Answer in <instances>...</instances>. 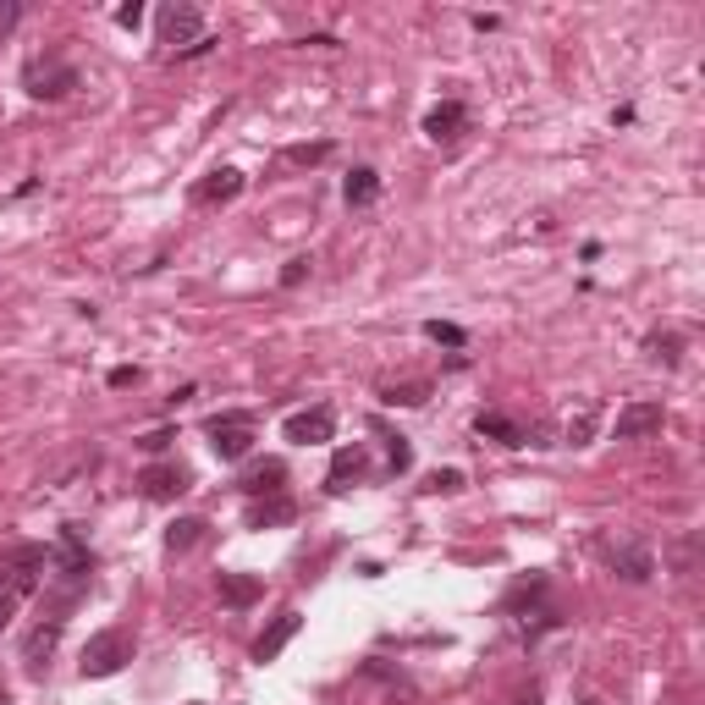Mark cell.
Here are the masks:
<instances>
[{
    "instance_id": "1",
    "label": "cell",
    "mask_w": 705,
    "mask_h": 705,
    "mask_svg": "<svg viewBox=\"0 0 705 705\" xmlns=\"http://www.w3.org/2000/svg\"><path fill=\"white\" fill-rule=\"evenodd\" d=\"M50 551L44 546H17L6 562H0V628L12 623V612H17V601H28L50 574Z\"/></svg>"
},
{
    "instance_id": "2",
    "label": "cell",
    "mask_w": 705,
    "mask_h": 705,
    "mask_svg": "<svg viewBox=\"0 0 705 705\" xmlns=\"http://www.w3.org/2000/svg\"><path fill=\"white\" fill-rule=\"evenodd\" d=\"M132 651H138L132 628H100L94 640L83 645V678H116L132 662Z\"/></svg>"
},
{
    "instance_id": "3",
    "label": "cell",
    "mask_w": 705,
    "mask_h": 705,
    "mask_svg": "<svg viewBox=\"0 0 705 705\" xmlns=\"http://www.w3.org/2000/svg\"><path fill=\"white\" fill-rule=\"evenodd\" d=\"M209 447H216V458H227V463L248 458V447H254V419H248V413H216V419H209Z\"/></svg>"
},
{
    "instance_id": "4",
    "label": "cell",
    "mask_w": 705,
    "mask_h": 705,
    "mask_svg": "<svg viewBox=\"0 0 705 705\" xmlns=\"http://www.w3.org/2000/svg\"><path fill=\"white\" fill-rule=\"evenodd\" d=\"M662 425H667L662 402H628V408L617 413V441H645V436H656Z\"/></svg>"
},
{
    "instance_id": "5",
    "label": "cell",
    "mask_w": 705,
    "mask_h": 705,
    "mask_svg": "<svg viewBox=\"0 0 705 705\" xmlns=\"http://www.w3.org/2000/svg\"><path fill=\"white\" fill-rule=\"evenodd\" d=\"M331 430H336L331 408H309V413L287 419V441H298V447H320V441H331Z\"/></svg>"
},
{
    "instance_id": "6",
    "label": "cell",
    "mask_w": 705,
    "mask_h": 705,
    "mask_svg": "<svg viewBox=\"0 0 705 705\" xmlns=\"http://www.w3.org/2000/svg\"><path fill=\"white\" fill-rule=\"evenodd\" d=\"M298 628H304V617H298V612H281V617L259 633V640H254V662H275L281 651H287V645L298 640Z\"/></svg>"
},
{
    "instance_id": "7",
    "label": "cell",
    "mask_w": 705,
    "mask_h": 705,
    "mask_svg": "<svg viewBox=\"0 0 705 705\" xmlns=\"http://www.w3.org/2000/svg\"><path fill=\"white\" fill-rule=\"evenodd\" d=\"M138 485H144V497H150V502H177L182 490H188V474L171 468V463H150L144 474H138Z\"/></svg>"
},
{
    "instance_id": "8",
    "label": "cell",
    "mask_w": 705,
    "mask_h": 705,
    "mask_svg": "<svg viewBox=\"0 0 705 705\" xmlns=\"http://www.w3.org/2000/svg\"><path fill=\"white\" fill-rule=\"evenodd\" d=\"M463 127H468V111H463L458 100H441V105H430V116H425V132L436 138V144H452V138H463Z\"/></svg>"
},
{
    "instance_id": "9",
    "label": "cell",
    "mask_w": 705,
    "mask_h": 705,
    "mask_svg": "<svg viewBox=\"0 0 705 705\" xmlns=\"http://www.w3.org/2000/svg\"><path fill=\"white\" fill-rule=\"evenodd\" d=\"M160 34H166V44H198V39H204L198 6H171V12L160 17Z\"/></svg>"
},
{
    "instance_id": "10",
    "label": "cell",
    "mask_w": 705,
    "mask_h": 705,
    "mask_svg": "<svg viewBox=\"0 0 705 705\" xmlns=\"http://www.w3.org/2000/svg\"><path fill=\"white\" fill-rule=\"evenodd\" d=\"M72 89H78V72H72V66H61V61H55V66H39V72L28 78V94H34V100H61V94H72Z\"/></svg>"
},
{
    "instance_id": "11",
    "label": "cell",
    "mask_w": 705,
    "mask_h": 705,
    "mask_svg": "<svg viewBox=\"0 0 705 705\" xmlns=\"http://www.w3.org/2000/svg\"><path fill=\"white\" fill-rule=\"evenodd\" d=\"M606 562H612L623 579H633V584H645V579L656 574V562H651L645 546H606Z\"/></svg>"
},
{
    "instance_id": "12",
    "label": "cell",
    "mask_w": 705,
    "mask_h": 705,
    "mask_svg": "<svg viewBox=\"0 0 705 705\" xmlns=\"http://www.w3.org/2000/svg\"><path fill=\"white\" fill-rule=\"evenodd\" d=\"M281 479H287V463H281V458H265V463H254L237 485L259 502V497H281Z\"/></svg>"
},
{
    "instance_id": "13",
    "label": "cell",
    "mask_w": 705,
    "mask_h": 705,
    "mask_svg": "<svg viewBox=\"0 0 705 705\" xmlns=\"http://www.w3.org/2000/svg\"><path fill=\"white\" fill-rule=\"evenodd\" d=\"M243 193V171H232V166H221V171H209L198 188H193V198L198 204H232Z\"/></svg>"
},
{
    "instance_id": "14",
    "label": "cell",
    "mask_w": 705,
    "mask_h": 705,
    "mask_svg": "<svg viewBox=\"0 0 705 705\" xmlns=\"http://www.w3.org/2000/svg\"><path fill=\"white\" fill-rule=\"evenodd\" d=\"M293 497L281 490V497H259L254 507H248V529H275V524H293Z\"/></svg>"
},
{
    "instance_id": "15",
    "label": "cell",
    "mask_w": 705,
    "mask_h": 705,
    "mask_svg": "<svg viewBox=\"0 0 705 705\" xmlns=\"http://www.w3.org/2000/svg\"><path fill=\"white\" fill-rule=\"evenodd\" d=\"M61 645V623L50 617V623H39L34 633H28V645H23V662H28V672H44V656Z\"/></svg>"
},
{
    "instance_id": "16",
    "label": "cell",
    "mask_w": 705,
    "mask_h": 705,
    "mask_svg": "<svg viewBox=\"0 0 705 705\" xmlns=\"http://www.w3.org/2000/svg\"><path fill=\"white\" fill-rule=\"evenodd\" d=\"M474 430L490 436V441H502V447H524V425H518V419H507V413H479Z\"/></svg>"
},
{
    "instance_id": "17",
    "label": "cell",
    "mask_w": 705,
    "mask_h": 705,
    "mask_svg": "<svg viewBox=\"0 0 705 705\" xmlns=\"http://www.w3.org/2000/svg\"><path fill=\"white\" fill-rule=\"evenodd\" d=\"M259 595H265V584H259L254 574H221V601H227V606L243 612V606H254Z\"/></svg>"
},
{
    "instance_id": "18",
    "label": "cell",
    "mask_w": 705,
    "mask_h": 705,
    "mask_svg": "<svg viewBox=\"0 0 705 705\" xmlns=\"http://www.w3.org/2000/svg\"><path fill=\"white\" fill-rule=\"evenodd\" d=\"M342 198H347L352 209H364V204H375V198H381V177H375L370 166H359V171H352V177L342 182Z\"/></svg>"
},
{
    "instance_id": "19",
    "label": "cell",
    "mask_w": 705,
    "mask_h": 705,
    "mask_svg": "<svg viewBox=\"0 0 705 705\" xmlns=\"http://www.w3.org/2000/svg\"><path fill=\"white\" fill-rule=\"evenodd\" d=\"M359 474H364V452H359V447H342V452L331 458V485H336V490H342L347 479H359Z\"/></svg>"
},
{
    "instance_id": "20",
    "label": "cell",
    "mask_w": 705,
    "mask_h": 705,
    "mask_svg": "<svg viewBox=\"0 0 705 705\" xmlns=\"http://www.w3.org/2000/svg\"><path fill=\"white\" fill-rule=\"evenodd\" d=\"M198 535H204V524H198V518H177V524L166 529V551H171V556H177V551H193V546H198Z\"/></svg>"
},
{
    "instance_id": "21",
    "label": "cell",
    "mask_w": 705,
    "mask_h": 705,
    "mask_svg": "<svg viewBox=\"0 0 705 705\" xmlns=\"http://www.w3.org/2000/svg\"><path fill=\"white\" fill-rule=\"evenodd\" d=\"M425 397H430V386H425V381H408V386H386V402H391V408H419Z\"/></svg>"
},
{
    "instance_id": "22",
    "label": "cell",
    "mask_w": 705,
    "mask_h": 705,
    "mask_svg": "<svg viewBox=\"0 0 705 705\" xmlns=\"http://www.w3.org/2000/svg\"><path fill=\"white\" fill-rule=\"evenodd\" d=\"M645 352H651V359H662V364H678V336H645Z\"/></svg>"
},
{
    "instance_id": "23",
    "label": "cell",
    "mask_w": 705,
    "mask_h": 705,
    "mask_svg": "<svg viewBox=\"0 0 705 705\" xmlns=\"http://www.w3.org/2000/svg\"><path fill=\"white\" fill-rule=\"evenodd\" d=\"M425 490H436V497H452V490H463V474H458V468H436V474L425 479Z\"/></svg>"
},
{
    "instance_id": "24",
    "label": "cell",
    "mask_w": 705,
    "mask_h": 705,
    "mask_svg": "<svg viewBox=\"0 0 705 705\" xmlns=\"http://www.w3.org/2000/svg\"><path fill=\"white\" fill-rule=\"evenodd\" d=\"M325 155H331V144H293V150H287L293 166H320Z\"/></svg>"
},
{
    "instance_id": "25",
    "label": "cell",
    "mask_w": 705,
    "mask_h": 705,
    "mask_svg": "<svg viewBox=\"0 0 705 705\" xmlns=\"http://www.w3.org/2000/svg\"><path fill=\"white\" fill-rule=\"evenodd\" d=\"M425 336H430V342H447V347H463V331H458V325H441V320H430Z\"/></svg>"
},
{
    "instance_id": "26",
    "label": "cell",
    "mask_w": 705,
    "mask_h": 705,
    "mask_svg": "<svg viewBox=\"0 0 705 705\" xmlns=\"http://www.w3.org/2000/svg\"><path fill=\"white\" fill-rule=\"evenodd\" d=\"M309 265H314V259H287V270H281V287H298V281L309 275Z\"/></svg>"
},
{
    "instance_id": "27",
    "label": "cell",
    "mask_w": 705,
    "mask_h": 705,
    "mask_svg": "<svg viewBox=\"0 0 705 705\" xmlns=\"http://www.w3.org/2000/svg\"><path fill=\"white\" fill-rule=\"evenodd\" d=\"M17 17H23V6H17V0H0V39H6V34L17 28Z\"/></svg>"
},
{
    "instance_id": "28",
    "label": "cell",
    "mask_w": 705,
    "mask_h": 705,
    "mask_svg": "<svg viewBox=\"0 0 705 705\" xmlns=\"http://www.w3.org/2000/svg\"><path fill=\"white\" fill-rule=\"evenodd\" d=\"M177 441V430H155V436H144V441H138V447H144V452H166Z\"/></svg>"
},
{
    "instance_id": "29",
    "label": "cell",
    "mask_w": 705,
    "mask_h": 705,
    "mask_svg": "<svg viewBox=\"0 0 705 705\" xmlns=\"http://www.w3.org/2000/svg\"><path fill=\"white\" fill-rule=\"evenodd\" d=\"M408 463H413V452H408V441H402V436H391V468L402 474Z\"/></svg>"
},
{
    "instance_id": "30",
    "label": "cell",
    "mask_w": 705,
    "mask_h": 705,
    "mask_svg": "<svg viewBox=\"0 0 705 705\" xmlns=\"http://www.w3.org/2000/svg\"><path fill=\"white\" fill-rule=\"evenodd\" d=\"M111 386H116V391H127V386H138V370H132V364H121V370H111Z\"/></svg>"
},
{
    "instance_id": "31",
    "label": "cell",
    "mask_w": 705,
    "mask_h": 705,
    "mask_svg": "<svg viewBox=\"0 0 705 705\" xmlns=\"http://www.w3.org/2000/svg\"><path fill=\"white\" fill-rule=\"evenodd\" d=\"M138 17H144V6H138V0H132V6H121V12H116V23H121V28H138Z\"/></svg>"
},
{
    "instance_id": "32",
    "label": "cell",
    "mask_w": 705,
    "mask_h": 705,
    "mask_svg": "<svg viewBox=\"0 0 705 705\" xmlns=\"http://www.w3.org/2000/svg\"><path fill=\"white\" fill-rule=\"evenodd\" d=\"M518 705H540V694H524V700H518Z\"/></svg>"
},
{
    "instance_id": "33",
    "label": "cell",
    "mask_w": 705,
    "mask_h": 705,
    "mask_svg": "<svg viewBox=\"0 0 705 705\" xmlns=\"http://www.w3.org/2000/svg\"><path fill=\"white\" fill-rule=\"evenodd\" d=\"M0 705H12V694H6V683H0Z\"/></svg>"
},
{
    "instance_id": "34",
    "label": "cell",
    "mask_w": 705,
    "mask_h": 705,
    "mask_svg": "<svg viewBox=\"0 0 705 705\" xmlns=\"http://www.w3.org/2000/svg\"><path fill=\"white\" fill-rule=\"evenodd\" d=\"M579 705H606V700H579Z\"/></svg>"
}]
</instances>
